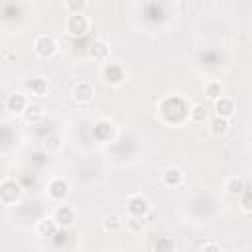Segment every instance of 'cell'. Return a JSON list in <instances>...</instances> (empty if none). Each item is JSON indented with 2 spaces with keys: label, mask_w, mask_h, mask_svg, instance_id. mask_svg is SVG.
<instances>
[{
  "label": "cell",
  "mask_w": 252,
  "mask_h": 252,
  "mask_svg": "<svg viewBox=\"0 0 252 252\" xmlns=\"http://www.w3.org/2000/svg\"><path fill=\"white\" fill-rule=\"evenodd\" d=\"M201 248H203V250H217V252L220 250V246H219V244H215V242H205Z\"/></svg>",
  "instance_id": "484cf974"
},
{
  "label": "cell",
  "mask_w": 252,
  "mask_h": 252,
  "mask_svg": "<svg viewBox=\"0 0 252 252\" xmlns=\"http://www.w3.org/2000/svg\"><path fill=\"white\" fill-rule=\"evenodd\" d=\"M22 197V187L14 179H2L0 181V203L4 207H12L20 201Z\"/></svg>",
  "instance_id": "6da1fadb"
},
{
  "label": "cell",
  "mask_w": 252,
  "mask_h": 252,
  "mask_svg": "<svg viewBox=\"0 0 252 252\" xmlns=\"http://www.w3.org/2000/svg\"><path fill=\"white\" fill-rule=\"evenodd\" d=\"M238 199H242V209H244V213H250V187H246Z\"/></svg>",
  "instance_id": "d4e9b609"
},
{
  "label": "cell",
  "mask_w": 252,
  "mask_h": 252,
  "mask_svg": "<svg viewBox=\"0 0 252 252\" xmlns=\"http://www.w3.org/2000/svg\"><path fill=\"white\" fill-rule=\"evenodd\" d=\"M230 124H228V118H220V116H215L211 122H209V132L215 136V138H220L228 132Z\"/></svg>",
  "instance_id": "2e32d148"
},
{
  "label": "cell",
  "mask_w": 252,
  "mask_h": 252,
  "mask_svg": "<svg viewBox=\"0 0 252 252\" xmlns=\"http://www.w3.org/2000/svg\"><path fill=\"white\" fill-rule=\"evenodd\" d=\"M154 248H156V250H173L175 244H173V240H169V238H161V240H158V242L154 244Z\"/></svg>",
  "instance_id": "cb8c5ba5"
},
{
  "label": "cell",
  "mask_w": 252,
  "mask_h": 252,
  "mask_svg": "<svg viewBox=\"0 0 252 252\" xmlns=\"http://www.w3.org/2000/svg\"><path fill=\"white\" fill-rule=\"evenodd\" d=\"M102 228L106 232H118L122 228V219L116 213H106L102 217Z\"/></svg>",
  "instance_id": "d6986e66"
},
{
  "label": "cell",
  "mask_w": 252,
  "mask_h": 252,
  "mask_svg": "<svg viewBox=\"0 0 252 252\" xmlns=\"http://www.w3.org/2000/svg\"><path fill=\"white\" fill-rule=\"evenodd\" d=\"M57 230H59V226H57V222L53 220V217H43V219L37 222V226H35V232H37V236H41V238H53V236L57 234Z\"/></svg>",
  "instance_id": "7c38bea8"
},
{
  "label": "cell",
  "mask_w": 252,
  "mask_h": 252,
  "mask_svg": "<svg viewBox=\"0 0 252 252\" xmlns=\"http://www.w3.org/2000/svg\"><path fill=\"white\" fill-rule=\"evenodd\" d=\"M87 53H89V57L94 59V61H106V57H108V53H110V45H108L104 39H94V41L89 45Z\"/></svg>",
  "instance_id": "30bf717a"
},
{
  "label": "cell",
  "mask_w": 252,
  "mask_h": 252,
  "mask_svg": "<svg viewBox=\"0 0 252 252\" xmlns=\"http://www.w3.org/2000/svg\"><path fill=\"white\" fill-rule=\"evenodd\" d=\"M26 106H28V98H26V94H22V93H14V94H10V96L6 98V108H8L12 114H22Z\"/></svg>",
  "instance_id": "5bb4252c"
},
{
  "label": "cell",
  "mask_w": 252,
  "mask_h": 252,
  "mask_svg": "<svg viewBox=\"0 0 252 252\" xmlns=\"http://www.w3.org/2000/svg\"><path fill=\"white\" fill-rule=\"evenodd\" d=\"M183 181H185V175H183V171L179 169V167H175V165H169V167H165L163 171H161V183L163 185H167V187H181L183 185Z\"/></svg>",
  "instance_id": "ba28073f"
},
{
  "label": "cell",
  "mask_w": 252,
  "mask_h": 252,
  "mask_svg": "<svg viewBox=\"0 0 252 252\" xmlns=\"http://www.w3.org/2000/svg\"><path fill=\"white\" fill-rule=\"evenodd\" d=\"M24 120L26 122H30V124H37L43 116H45V110H43V106L41 104H37V102H28V106L24 108Z\"/></svg>",
  "instance_id": "9a60e30c"
},
{
  "label": "cell",
  "mask_w": 252,
  "mask_h": 252,
  "mask_svg": "<svg viewBox=\"0 0 252 252\" xmlns=\"http://www.w3.org/2000/svg\"><path fill=\"white\" fill-rule=\"evenodd\" d=\"M47 195L53 199V201H63L67 195H69V183L61 177H55L49 181L47 185Z\"/></svg>",
  "instance_id": "9c48e42d"
},
{
  "label": "cell",
  "mask_w": 252,
  "mask_h": 252,
  "mask_svg": "<svg viewBox=\"0 0 252 252\" xmlns=\"http://www.w3.org/2000/svg\"><path fill=\"white\" fill-rule=\"evenodd\" d=\"M26 89L33 96H45V93H47V81L43 77H33L32 81L26 83Z\"/></svg>",
  "instance_id": "e0dca14e"
},
{
  "label": "cell",
  "mask_w": 252,
  "mask_h": 252,
  "mask_svg": "<svg viewBox=\"0 0 252 252\" xmlns=\"http://www.w3.org/2000/svg\"><path fill=\"white\" fill-rule=\"evenodd\" d=\"M33 49H35V53L39 57L49 59V57H53L57 53L59 45H57V39L55 37H51V35H39L35 39V43H33Z\"/></svg>",
  "instance_id": "277c9868"
},
{
  "label": "cell",
  "mask_w": 252,
  "mask_h": 252,
  "mask_svg": "<svg viewBox=\"0 0 252 252\" xmlns=\"http://www.w3.org/2000/svg\"><path fill=\"white\" fill-rule=\"evenodd\" d=\"M203 91H205V94H207L209 100H217L219 96H222V85L219 81H207L205 87H203Z\"/></svg>",
  "instance_id": "44dd1931"
},
{
  "label": "cell",
  "mask_w": 252,
  "mask_h": 252,
  "mask_svg": "<svg viewBox=\"0 0 252 252\" xmlns=\"http://www.w3.org/2000/svg\"><path fill=\"white\" fill-rule=\"evenodd\" d=\"M71 98L77 104H89V102H93V98H94V87H93V83L79 81L73 87V91H71Z\"/></svg>",
  "instance_id": "3957f363"
},
{
  "label": "cell",
  "mask_w": 252,
  "mask_h": 252,
  "mask_svg": "<svg viewBox=\"0 0 252 252\" xmlns=\"http://www.w3.org/2000/svg\"><path fill=\"white\" fill-rule=\"evenodd\" d=\"M236 106H234V100L230 96H219L215 100V114L220 116V118H230L234 114Z\"/></svg>",
  "instance_id": "8fae6325"
},
{
  "label": "cell",
  "mask_w": 252,
  "mask_h": 252,
  "mask_svg": "<svg viewBox=\"0 0 252 252\" xmlns=\"http://www.w3.org/2000/svg\"><path fill=\"white\" fill-rule=\"evenodd\" d=\"M63 4L69 14H85V8H87V0H65Z\"/></svg>",
  "instance_id": "603a6c76"
},
{
  "label": "cell",
  "mask_w": 252,
  "mask_h": 252,
  "mask_svg": "<svg viewBox=\"0 0 252 252\" xmlns=\"http://www.w3.org/2000/svg\"><path fill=\"white\" fill-rule=\"evenodd\" d=\"M126 209H128V215H142V217H146L152 207H150L148 197H144V195H132L126 201Z\"/></svg>",
  "instance_id": "52a82bcc"
},
{
  "label": "cell",
  "mask_w": 252,
  "mask_h": 252,
  "mask_svg": "<svg viewBox=\"0 0 252 252\" xmlns=\"http://www.w3.org/2000/svg\"><path fill=\"white\" fill-rule=\"evenodd\" d=\"M102 81L110 87H118L124 81V69L120 63H106L102 67Z\"/></svg>",
  "instance_id": "5b68a950"
},
{
  "label": "cell",
  "mask_w": 252,
  "mask_h": 252,
  "mask_svg": "<svg viewBox=\"0 0 252 252\" xmlns=\"http://www.w3.org/2000/svg\"><path fill=\"white\" fill-rule=\"evenodd\" d=\"M189 120L195 124H205L209 120V108L205 104H193L189 108Z\"/></svg>",
  "instance_id": "ac0fdd59"
},
{
  "label": "cell",
  "mask_w": 252,
  "mask_h": 252,
  "mask_svg": "<svg viewBox=\"0 0 252 252\" xmlns=\"http://www.w3.org/2000/svg\"><path fill=\"white\" fill-rule=\"evenodd\" d=\"M53 220L57 222L59 228H69L73 222H75V209L69 207V205H59L55 211H53Z\"/></svg>",
  "instance_id": "8992f818"
},
{
  "label": "cell",
  "mask_w": 252,
  "mask_h": 252,
  "mask_svg": "<svg viewBox=\"0 0 252 252\" xmlns=\"http://www.w3.org/2000/svg\"><path fill=\"white\" fill-rule=\"evenodd\" d=\"M248 187V181L246 179H242V177H238V175H232V177H228L226 179V183H224V189H226V193L230 195V197H240L242 195V191Z\"/></svg>",
  "instance_id": "4fadbf2b"
},
{
  "label": "cell",
  "mask_w": 252,
  "mask_h": 252,
  "mask_svg": "<svg viewBox=\"0 0 252 252\" xmlns=\"http://www.w3.org/2000/svg\"><path fill=\"white\" fill-rule=\"evenodd\" d=\"M43 148H45V152L55 154V152H59V150L63 148V138L57 136V134H51V136H47V138L43 140Z\"/></svg>",
  "instance_id": "7402d4cb"
},
{
  "label": "cell",
  "mask_w": 252,
  "mask_h": 252,
  "mask_svg": "<svg viewBox=\"0 0 252 252\" xmlns=\"http://www.w3.org/2000/svg\"><path fill=\"white\" fill-rule=\"evenodd\" d=\"M89 28H91V22H89V18L85 14H69V18L65 22V30L73 37L85 35L89 32Z\"/></svg>",
  "instance_id": "7a4b0ae2"
},
{
  "label": "cell",
  "mask_w": 252,
  "mask_h": 252,
  "mask_svg": "<svg viewBox=\"0 0 252 252\" xmlns=\"http://www.w3.org/2000/svg\"><path fill=\"white\" fill-rule=\"evenodd\" d=\"M146 224H148V220H146V217H142V215H128V219H126V226H128V230L134 232V234L142 232V230L146 228Z\"/></svg>",
  "instance_id": "ffe728a7"
}]
</instances>
